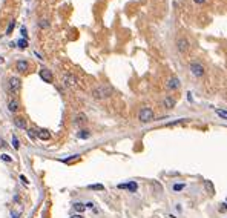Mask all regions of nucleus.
Returning a JSON list of instances; mask_svg holds the SVG:
<instances>
[{"label": "nucleus", "instance_id": "obj_10", "mask_svg": "<svg viewBox=\"0 0 227 218\" xmlns=\"http://www.w3.org/2000/svg\"><path fill=\"white\" fill-rule=\"evenodd\" d=\"M163 108L173 109L175 108V99H172V97H166V99L163 100Z\"/></svg>", "mask_w": 227, "mask_h": 218}, {"label": "nucleus", "instance_id": "obj_3", "mask_svg": "<svg viewBox=\"0 0 227 218\" xmlns=\"http://www.w3.org/2000/svg\"><path fill=\"white\" fill-rule=\"evenodd\" d=\"M189 69L195 77H203L204 72H206V71H204V66L201 63H198V61H192V63L189 65Z\"/></svg>", "mask_w": 227, "mask_h": 218}, {"label": "nucleus", "instance_id": "obj_27", "mask_svg": "<svg viewBox=\"0 0 227 218\" xmlns=\"http://www.w3.org/2000/svg\"><path fill=\"white\" fill-rule=\"evenodd\" d=\"M34 131H35V129H31V131H28V134H29L31 138H34V137H35V132H34Z\"/></svg>", "mask_w": 227, "mask_h": 218}, {"label": "nucleus", "instance_id": "obj_31", "mask_svg": "<svg viewBox=\"0 0 227 218\" xmlns=\"http://www.w3.org/2000/svg\"><path fill=\"white\" fill-rule=\"evenodd\" d=\"M40 26H43V28H46V26H48V22H40Z\"/></svg>", "mask_w": 227, "mask_h": 218}, {"label": "nucleus", "instance_id": "obj_29", "mask_svg": "<svg viewBox=\"0 0 227 218\" xmlns=\"http://www.w3.org/2000/svg\"><path fill=\"white\" fill-rule=\"evenodd\" d=\"M193 2H195V3H197V5H203V3H204V2H206V0H193Z\"/></svg>", "mask_w": 227, "mask_h": 218}, {"label": "nucleus", "instance_id": "obj_7", "mask_svg": "<svg viewBox=\"0 0 227 218\" xmlns=\"http://www.w3.org/2000/svg\"><path fill=\"white\" fill-rule=\"evenodd\" d=\"M118 189H127L129 192H137L138 184H137L135 181H129V183H121V184H118Z\"/></svg>", "mask_w": 227, "mask_h": 218}, {"label": "nucleus", "instance_id": "obj_16", "mask_svg": "<svg viewBox=\"0 0 227 218\" xmlns=\"http://www.w3.org/2000/svg\"><path fill=\"white\" fill-rule=\"evenodd\" d=\"M184 188H186L184 183H175V184L172 186V190H173V192H181Z\"/></svg>", "mask_w": 227, "mask_h": 218}, {"label": "nucleus", "instance_id": "obj_34", "mask_svg": "<svg viewBox=\"0 0 227 218\" xmlns=\"http://www.w3.org/2000/svg\"><path fill=\"white\" fill-rule=\"evenodd\" d=\"M71 218H83V217L80 215V213H75V215H72V217H71Z\"/></svg>", "mask_w": 227, "mask_h": 218}, {"label": "nucleus", "instance_id": "obj_35", "mask_svg": "<svg viewBox=\"0 0 227 218\" xmlns=\"http://www.w3.org/2000/svg\"><path fill=\"white\" fill-rule=\"evenodd\" d=\"M226 201H227V197H226Z\"/></svg>", "mask_w": 227, "mask_h": 218}, {"label": "nucleus", "instance_id": "obj_33", "mask_svg": "<svg viewBox=\"0 0 227 218\" xmlns=\"http://www.w3.org/2000/svg\"><path fill=\"white\" fill-rule=\"evenodd\" d=\"M11 218H19V215L15 212H11Z\"/></svg>", "mask_w": 227, "mask_h": 218}, {"label": "nucleus", "instance_id": "obj_17", "mask_svg": "<svg viewBox=\"0 0 227 218\" xmlns=\"http://www.w3.org/2000/svg\"><path fill=\"white\" fill-rule=\"evenodd\" d=\"M89 135H91V132H89L88 129H82L80 132H77V137H78V138H88Z\"/></svg>", "mask_w": 227, "mask_h": 218}, {"label": "nucleus", "instance_id": "obj_25", "mask_svg": "<svg viewBox=\"0 0 227 218\" xmlns=\"http://www.w3.org/2000/svg\"><path fill=\"white\" fill-rule=\"evenodd\" d=\"M14 26H15V22H14V20H12V22H11V23H9V25H8V29H6V34H11V31H12V29H14Z\"/></svg>", "mask_w": 227, "mask_h": 218}, {"label": "nucleus", "instance_id": "obj_20", "mask_svg": "<svg viewBox=\"0 0 227 218\" xmlns=\"http://www.w3.org/2000/svg\"><path fill=\"white\" fill-rule=\"evenodd\" d=\"M17 46H19L20 49H25V48L28 46V40H26V38H20L19 42H17Z\"/></svg>", "mask_w": 227, "mask_h": 218}, {"label": "nucleus", "instance_id": "obj_21", "mask_svg": "<svg viewBox=\"0 0 227 218\" xmlns=\"http://www.w3.org/2000/svg\"><path fill=\"white\" fill-rule=\"evenodd\" d=\"M88 189H91V190H104V186L103 184H91V186H88Z\"/></svg>", "mask_w": 227, "mask_h": 218}, {"label": "nucleus", "instance_id": "obj_26", "mask_svg": "<svg viewBox=\"0 0 227 218\" xmlns=\"http://www.w3.org/2000/svg\"><path fill=\"white\" fill-rule=\"evenodd\" d=\"M218 209H220V212H222V213H227V204H224V203H222V204H220V207H218Z\"/></svg>", "mask_w": 227, "mask_h": 218}, {"label": "nucleus", "instance_id": "obj_13", "mask_svg": "<svg viewBox=\"0 0 227 218\" xmlns=\"http://www.w3.org/2000/svg\"><path fill=\"white\" fill-rule=\"evenodd\" d=\"M28 61L25 60H19L17 61V71H20V72H25V71H28Z\"/></svg>", "mask_w": 227, "mask_h": 218}, {"label": "nucleus", "instance_id": "obj_8", "mask_svg": "<svg viewBox=\"0 0 227 218\" xmlns=\"http://www.w3.org/2000/svg\"><path fill=\"white\" fill-rule=\"evenodd\" d=\"M40 78H42L43 82L51 83L52 82V72H51L49 69H46V68H42V69H40Z\"/></svg>", "mask_w": 227, "mask_h": 218}, {"label": "nucleus", "instance_id": "obj_1", "mask_svg": "<svg viewBox=\"0 0 227 218\" xmlns=\"http://www.w3.org/2000/svg\"><path fill=\"white\" fill-rule=\"evenodd\" d=\"M92 95H94V99H98V100L108 99V97L112 95V88L108 86V84H100V86L92 89Z\"/></svg>", "mask_w": 227, "mask_h": 218}, {"label": "nucleus", "instance_id": "obj_19", "mask_svg": "<svg viewBox=\"0 0 227 218\" xmlns=\"http://www.w3.org/2000/svg\"><path fill=\"white\" fill-rule=\"evenodd\" d=\"M204 184H206V188H207V190H209V194H215V188H213L212 181L206 180V181H204Z\"/></svg>", "mask_w": 227, "mask_h": 218}, {"label": "nucleus", "instance_id": "obj_32", "mask_svg": "<svg viewBox=\"0 0 227 218\" xmlns=\"http://www.w3.org/2000/svg\"><path fill=\"white\" fill-rule=\"evenodd\" d=\"M86 207H94V203H92V201H89V203H86Z\"/></svg>", "mask_w": 227, "mask_h": 218}, {"label": "nucleus", "instance_id": "obj_28", "mask_svg": "<svg viewBox=\"0 0 227 218\" xmlns=\"http://www.w3.org/2000/svg\"><path fill=\"white\" fill-rule=\"evenodd\" d=\"M20 32H22V35H23V37H26V35H28V31H26V28H25V26L22 28V31H20Z\"/></svg>", "mask_w": 227, "mask_h": 218}, {"label": "nucleus", "instance_id": "obj_14", "mask_svg": "<svg viewBox=\"0 0 227 218\" xmlns=\"http://www.w3.org/2000/svg\"><path fill=\"white\" fill-rule=\"evenodd\" d=\"M14 123H15V126L20 128V129H25L26 128V120L23 117H15L14 118Z\"/></svg>", "mask_w": 227, "mask_h": 218}, {"label": "nucleus", "instance_id": "obj_12", "mask_svg": "<svg viewBox=\"0 0 227 218\" xmlns=\"http://www.w3.org/2000/svg\"><path fill=\"white\" fill-rule=\"evenodd\" d=\"M86 121H88V118H86V115H84V114H78L77 117L74 118V124H75V126H82V124L86 123Z\"/></svg>", "mask_w": 227, "mask_h": 218}, {"label": "nucleus", "instance_id": "obj_5", "mask_svg": "<svg viewBox=\"0 0 227 218\" xmlns=\"http://www.w3.org/2000/svg\"><path fill=\"white\" fill-rule=\"evenodd\" d=\"M20 88H22L20 78H19V77H11V78H9V89L17 94V92L20 91Z\"/></svg>", "mask_w": 227, "mask_h": 218}, {"label": "nucleus", "instance_id": "obj_15", "mask_svg": "<svg viewBox=\"0 0 227 218\" xmlns=\"http://www.w3.org/2000/svg\"><path fill=\"white\" fill-rule=\"evenodd\" d=\"M8 109H9L11 112H17V109H19V103H17V100H9V103H8Z\"/></svg>", "mask_w": 227, "mask_h": 218}, {"label": "nucleus", "instance_id": "obj_24", "mask_svg": "<svg viewBox=\"0 0 227 218\" xmlns=\"http://www.w3.org/2000/svg\"><path fill=\"white\" fill-rule=\"evenodd\" d=\"M12 146H14L15 149H19V148H20V143H19V140H17V137H15V135H12Z\"/></svg>", "mask_w": 227, "mask_h": 218}, {"label": "nucleus", "instance_id": "obj_2", "mask_svg": "<svg viewBox=\"0 0 227 218\" xmlns=\"http://www.w3.org/2000/svg\"><path fill=\"white\" fill-rule=\"evenodd\" d=\"M138 118H140V121H143V123L152 121V120H154V111L150 109V108H143L138 112Z\"/></svg>", "mask_w": 227, "mask_h": 218}, {"label": "nucleus", "instance_id": "obj_6", "mask_svg": "<svg viewBox=\"0 0 227 218\" xmlns=\"http://www.w3.org/2000/svg\"><path fill=\"white\" fill-rule=\"evenodd\" d=\"M176 49L180 52H186L189 49V40L187 38H178L176 40Z\"/></svg>", "mask_w": 227, "mask_h": 218}, {"label": "nucleus", "instance_id": "obj_18", "mask_svg": "<svg viewBox=\"0 0 227 218\" xmlns=\"http://www.w3.org/2000/svg\"><path fill=\"white\" fill-rule=\"evenodd\" d=\"M74 209H75L78 213H82L83 211H86V204H83V203H75V204H74Z\"/></svg>", "mask_w": 227, "mask_h": 218}, {"label": "nucleus", "instance_id": "obj_22", "mask_svg": "<svg viewBox=\"0 0 227 218\" xmlns=\"http://www.w3.org/2000/svg\"><path fill=\"white\" fill-rule=\"evenodd\" d=\"M216 114L220 115V117H222L224 120H227V112H226V111H222V109H216Z\"/></svg>", "mask_w": 227, "mask_h": 218}, {"label": "nucleus", "instance_id": "obj_11", "mask_svg": "<svg viewBox=\"0 0 227 218\" xmlns=\"http://www.w3.org/2000/svg\"><path fill=\"white\" fill-rule=\"evenodd\" d=\"M37 137L40 140H49L51 138V134L49 131H46V129H38L37 131Z\"/></svg>", "mask_w": 227, "mask_h": 218}, {"label": "nucleus", "instance_id": "obj_36", "mask_svg": "<svg viewBox=\"0 0 227 218\" xmlns=\"http://www.w3.org/2000/svg\"><path fill=\"white\" fill-rule=\"evenodd\" d=\"M0 144H2V141H0Z\"/></svg>", "mask_w": 227, "mask_h": 218}, {"label": "nucleus", "instance_id": "obj_9", "mask_svg": "<svg viewBox=\"0 0 227 218\" xmlns=\"http://www.w3.org/2000/svg\"><path fill=\"white\" fill-rule=\"evenodd\" d=\"M167 89H178V88L181 86V82H180V78H176V77H172V78H169V82H167Z\"/></svg>", "mask_w": 227, "mask_h": 218}, {"label": "nucleus", "instance_id": "obj_23", "mask_svg": "<svg viewBox=\"0 0 227 218\" xmlns=\"http://www.w3.org/2000/svg\"><path fill=\"white\" fill-rule=\"evenodd\" d=\"M0 158H2L3 161H6V163H11L12 161V158L9 157V155H6V154H2V155H0Z\"/></svg>", "mask_w": 227, "mask_h": 218}, {"label": "nucleus", "instance_id": "obj_4", "mask_svg": "<svg viewBox=\"0 0 227 218\" xmlns=\"http://www.w3.org/2000/svg\"><path fill=\"white\" fill-rule=\"evenodd\" d=\"M63 82H65L66 86L72 88V89L78 88V80H77V77H74L72 74H65L63 75Z\"/></svg>", "mask_w": 227, "mask_h": 218}, {"label": "nucleus", "instance_id": "obj_30", "mask_svg": "<svg viewBox=\"0 0 227 218\" xmlns=\"http://www.w3.org/2000/svg\"><path fill=\"white\" fill-rule=\"evenodd\" d=\"M20 180H22V181H23V183H25V184H28V180H26V178H25V175H22V177H20Z\"/></svg>", "mask_w": 227, "mask_h": 218}]
</instances>
